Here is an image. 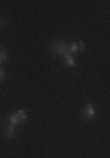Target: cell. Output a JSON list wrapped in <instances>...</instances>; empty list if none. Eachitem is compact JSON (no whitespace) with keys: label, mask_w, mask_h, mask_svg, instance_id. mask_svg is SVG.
Here are the masks:
<instances>
[{"label":"cell","mask_w":110,"mask_h":158,"mask_svg":"<svg viewBox=\"0 0 110 158\" xmlns=\"http://www.w3.org/2000/svg\"><path fill=\"white\" fill-rule=\"evenodd\" d=\"M49 48H51V51H53V53L60 55V56H65V55H68V53H70V51H68V44H66V42H63V40H54V42H51Z\"/></svg>","instance_id":"1"},{"label":"cell","mask_w":110,"mask_h":158,"mask_svg":"<svg viewBox=\"0 0 110 158\" xmlns=\"http://www.w3.org/2000/svg\"><path fill=\"white\" fill-rule=\"evenodd\" d=\"M28 116H26V113L25 111H18V113H12L11 114V125L12 127H18V125L21 123V121H25Z\"/></svg>","instance_id":"2"},{"label":"cell","mask_w":110,"mask_h":158,"mask_svg":"<svg viewBox=\"0 0 110 158\" xmlns=\"http://www.w3.org/2000/svg\"><path fill=\"white\" fill-rule=\"evenodd\" d=\"M84 49H86L84 42H70V44H68V51H70V53H82Z\"/></svg>","instance_id":"3"},{"label":"cell","mask_w":110,"mask_h":158,"mask_svg":"<svg viewBox=\"0 0 110 158\" xmlns=\"http://www.w3.org/2000/svg\"><path fill=\"white\" fill-rule=\"evenodd\" d=\"M84 118H88V119L94 118V106L93 104H88V106L84 107Z\"/></svg>","instance_id":"4"},{"label":"cell","mask_w":110,"mask_h":158,"mask_svg":"<svg viewBox=\"0 0 110 158\" xmlns=\"http://www.w3.org/2000/svg\"><path fill=\"white\" fill-rule=\"evenodd\" d=\"M63 58H65V63L68 65V67H75V58L72 56L70 53H68V55H65Z\"/></svg>","instance_id":"5"},{"label":"cell","mask_w":110,"mask_h":158,"mask_svg":"<svg viewBox=\"0 0 110 158\" xmlns=\"http://www.w3.org/2000/svg\"><path fill=\"white\" fill-rule=\"evenodd\" d=\"M6 135L9 137V139H12V137L16 135V127H12V125H9L6 128Z\"/></svg>","instance_id":"6"},{"label":"cell","mask_w":110,"mask_h":158,"mask_svg":"<svg viewBox=\"0 0 110 158\" xmlns=\"http://www.w3.org/2000/svg\"><path fill=\"white\" fill-rule=\"evenodd\" d=\"M7 60V53L4 49H0V63H4Z\"/></svg>","instance_id":"7"},{"label":"cell","mask_w":110,"mask_h":158,"mask_svg":"<svg viewBox=\"0 0 110 158\" xmlns=\"http://www.w3.org/2000/svg\"><path fill=\"white\" fill-rule=\"evenodd\" d=\"M4 79H6V72H4V70L0 69V81H4Z\"/></svg>","instance_id":"8"},{"label":"cell","mask_w":110,"mask_h":158,"mask_svg":"<svg viewBox=\"0 0 110 158\" xmlns=\"http://www.w3.org/2000/svg\"><path fill=\"white\" fill-rule=\"evenodd\" d=\"M0 27H6V21H4L2 18H0Z\"/></svg>","instance_id":"9"}]
</instances>
